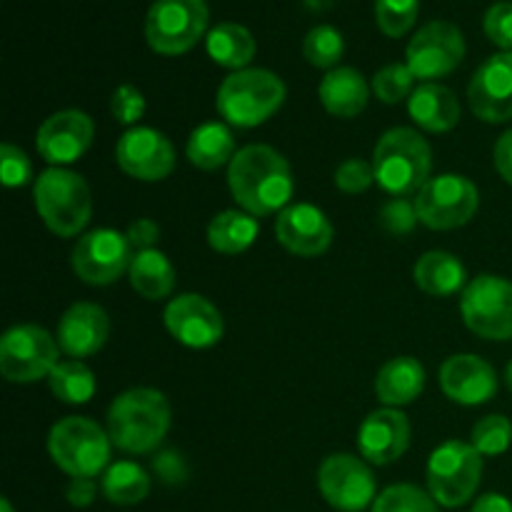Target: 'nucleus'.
I'll return each instance as SVG.
<instances>
[{
  "instance_id": "f257e3e1",
  "label": "nucleus",
  "mask_w": 512,
  "mask_h": 512,
  "mask_svg": "<svg viewBox=\"0 0 512 512\" xmlns=\"http://www.w3.org/2000/svg\"><path fill=\"white\" fill-rule=\"evenodd\" d=\"M228 185L240 210L265 218L283 213L293 198V173L283 155L270 145H245L228 168Z\"/></svg>"
},
{
  "instance_id": "f03ea898",
  "label": "nucleus",
  "mask_w": 512,
  "mask_h": 512,
  "mask_svg": "<svg viewBox=\"0 0 512 512\" xmlns=\"http://www.w3.org/2000/svg\"><path fill=\"white\" fill-rule=\"evenodd\" d=\"M170 430V405L160 390L133 388L120 393L108 410V435L123 453H153Z\"/></svg>"
},
{
  "instance_id": "7ed1b4c3",
  "label": "nucleus",
  "mask_w": 512,
  "mask_h": 512,
  "mask_svg": "<svg viewBox=\"0 0 512 512\" xmlns=\"http://www.w3.org/2000/svg\"><path fill=\"white\" fill-rule=\"evenodd\" d=\"M373 170L375 183L393 198L418 195L433 170L428 140L413 128H390L375 143Z\"/></svg>"
},
{
  "instance_id": "20e7f679",
  "label": "nucleus",
  "mask_w": 512,
  "mask_h": 512,
  "mask_svg": "<svg viewBox=\"0 0 512 512\" xmlns=\"http://www.w3.org/2000/svg\"><path fill=\"white\" fill-rule=\"evenodd\" d=\"M283 103L285 83L278 75L265 68H245L220 83L215 108L233 128H258L273 118Z\"/></svg>"
},
{
  "instance_id": "39448f33",
  "label": "nucleus",
  "mask_w": 512,
  "mask_h": 512,
  "mask_svg": "<svg viewBox=\"0 0 512 512\" xmlns=\"http://www.w3.org/2000/svg\"><path fill=\"white\" fill-rule=\"evenodd\" d=\"M35 210L50 233L73 238L88 225L93 198L83 175L65 168H48L33 183Z\"/></svg>"
},
{
  "instance_id": "423d86ee",
  "label": "nucleus",
  "mask_w": 512,
  "mask_h": 512,
  "mask_svg": "<svg viewBox=\"0 0 512 512\" xmlns=\"http://www.w3.org/2000/svg\"><path fill=\"white\" fill-rule=\"evenodd\" d=\"M110 445L113 440L108 430L80 415L63 418L48 435L50 458L70 478H95L105 473L110 463Z\"/></svg>"
},
{
  "instance_id": "0eeeda50",
  "label": "nucleus",
  "mask_w": 512,
  "mask_h": 512,
  "mask_svg": "<svg viewBox=\"0 0 512 512\" xmlns=\"http://www.w3.org/2000/svg\"><path fill=\"white\" fill-rule=\"evenodd\" d=\"M483 480V455L473 443L448 440L438 445L428 460V490L443 508H460L468 503Z\"/></svg>"
},
{
  "instance_id": "6e6552de",
  "label": "nucleus",
  "mask_w": 512,
  "mask_h": 512,
  "mask_svg": "<svg viewBox=\"0 0 512 512\" xmlns=\"http://www.w3.org/2000/svg\"><path fill=\"white\" fill-rule=\"evenodd\" d=\"M208 20L205 0H155L145 18V40L160 55H183L200 43Z\"/></svg>"
},
{
  "instance_id": "1a4fd4ad",
  "label": "nucleus",
  "mask_w": 512,
  "mask_h": 512,
  "mask_svg": "<svg viewBox=\"0 0 512 512\" xmlns=\"http://www.w3.org/2000/svg\"><path fill=\"white\" fill-rule=\"evenodd\" d=\"M418 220L430 230H455L468 225L480 208V193L465 175L445 173L430 178L415 195Z\"/></svg>"
},
{
  "instance_id": "9d476101",
  "label": "nucleus",
  "mask_w": 512,
  "mask_h": 512,
  "mask_svg": "<svg viewBox=\"0 0 512 512\" xmlns=\"http://www.w3.org/2000/svg\"><path fill=\"white\" fill-rule=\"evenodd\" d=\"M58 348V338L40 325H15L0 340V373L20 385L50 378L60 363Z\"/></svg>"
},
{
  "instance_id": "9b49d317",
  "label": "nucleus",
  "mask_w": 512,
  "mask_h": 512,
  "mask_svg": "<svg viewBox=\"0 0 512 512\" xmlns=\"http://www.w3.org/2000/svg\"><path fill=\"white\" fill-rule=\"evenodd\" d=\"M465 325L485 340H512V283L500 275H478L463 290Z\"/></svg>"
},
{
  "instance_id": "f8f14e48",
  "label": "nucleus",
  "mask_w": 512,
  "mask_h": 512,
  "mask_svg": "<svg viewBox=\"0 0 512 512\" xmlns=\"http://www.w3.org/2000/svg\"><path fill=\"white\" fill-rule=\"evenodd\" d=\"M465 58V38L460 28L450 20L425 23L405 50V63L423 83H435L438 78L453 73Z\"/></svg>"
},
{
  "instance_id": "ddd939ff",
  "label": "nucleus",
  "mask_w": 512,
  "mask_h": 512,
  "mask_svg": "<svg viewBox=\"0 0 512 512\" xmlns=\"http://www.w3.org/2000/svg\"><path fill=\"white\" fill-rule=\"evenodd\" d=\"M318 488L325 503L340 512H360L378 498L373 470L365 460L350 453H335L323 460L318 470Z\"/></svg>"
},
{
  "instance_id": "4468645a",
  "label": "nucleus",
  "mask_w": 512,
  "mask_h": 512,
  "mask_svg": "<svg viewBox=\"0 0 512 512\" xmlns=\"http://www.w3.org/2000/svg\"><path fill=\"white\" fill-rule=\"evenodd\" d=\"M73 270L88 285H113L133 263V245L128 235L113 228L85 233L73 248Z\"/></svg>"
},
{
  "instance_id": "2eb2a0df",
  "label": "nucleus",
  "mask_w": 512,
  "mask_h": 512,
  "mask_svg": "<svg viewBox=\"0 0 512 512\" xmlns=\"http://www.w3.org/2000/svg\"><path fill=\"white\" fill-rule=\"evenodd\" d=\"M115 160L130 178L158 183L175 170V148L168 135H163L160 130L138 125L120 135L118 145H115Z\"/></svg>"
},
{
  "instance_id": "dca6fc26",
  "label": "nucleus",
  "mask_w": 512,
  "mask_h": 512,
  "mask_svg": "<svg viewBox=\"0 0 512 512\" xmlns=\"http://www.w3.org/2000/svg\"><path fill=\"white\" fill-rule=\"evenodd\" d=\"M165 328L180 345L193 350L213 348L225 333L220 310L198 293H183L165 308Z\"/></svg>"
},
{
  "instance_id": "f3484780",
  "label": "nucleus",
  "mask_w": 512,
  "mask_h": 512,
  "mask_svg": "<svg viewBox=\"0 0 512 512\" xmlns=\"http://www.w3.org/2000/svg\"><path fill=\"white\" fill-rule=\"evenodd\" d=\"M95 125L88 113L83 110H58L38 128L35 135V148L40 158L50 163L53 168L75 163L88 153L93 145Z\"/></svg>"
},
{
  "instance_id": "a211bd4d",
  "label": "nucleus",
  "mask_w": 512,
  "mask_h": 512,
  "mask_svg": "<svg viewBox=\"0 0 512 512\" xmlns=\"http://www.w3.org/2000/svg\"><path fill=\"white\" fill-rule=\"evenodd\" d=\"M473 113L485 123L512 120V53H495L475 70L468 85Z\"/></svg>"
},
{
  "instance_id": "6ab92c4d",
  "label": "nucleus",
  "mask_w": 512,
  "mask_h": 512,
  "mask_svg": "<svg viewBox=\"0 0 512 512\" xmlns=\"http://www.w3.org/2000/svg\"><path fill=\"white\" fill-rule=\"evenodd\" d=\"M275 238L300 258H318L333 243V223L328 215L310 203L288 205L275 220Z\"/></svg>"
},
{
  "instance_id": "aec40b11",
  "label": "nucleus",
  "mask_w": 512,
  "mask_h": 512,
  "mask_svg": "<svg viewBox=\"0 0 512 512\" xmlns=\"http://www.w3.org/2000/svg\"><path fill=\"white\" fill-rule=\"evenodd\" d=\"M440 388H443L445 398H450L453 403L473 408V405H483L495 398L498 375H495L493 365L478 355H450L440 365Z\"/></svg>"
},
{
  "instance_id": "412c9836",
  "label": "nucleus",
  "mask_w": 512,
  "mask_h": 512,
  "mask_svg": "<svg viewBox=\"0 0 512 512\" xmlns=\"http://www.w3.org/2000/svg\"><path fill=\"white\" fill-rule=\"evenodd\" d=\"M358 448L368 463L390 465L410 448V423L398 408H380L363 420Z\"/></svg>"
},
{
  "instance_id": "4be33fe9",
  "label": "nucleus",
  "mask_w": 512,
  "mask_h": 512,
  "mask_svg": "<svg viewBox=\"0 0 512 512\" xmlns=\"http://www.w3.org/2000/svg\"><path fill=\"white\" fill-rule=\"evenodd\" d=\"M110 335V318L100 305L75 303L58 323V345L70 358H90L98 353Z\"/></svg>"
},
{
  "instance_id": "5701e85b",
  "label": "nucleus",
  "mask_w": 512,
  "mask_h": 512,
  "mask_svg": "<svg viewBox=\"0 0 512 512\" xmlns=\"http://www.w3.org/2000/svg\"><path fill=\"white\" fill-rule=\"evenodd\" d=\"M408 113L428 133H448L460 123L458 98L440 83H420L408 98Z\"/></svg>"
},
{
  "instance_id": "b1692460",
  "label": "nucleus",
  "mask_w": 512,
  "mask_h": 512,
  "mask_svg": "<svg viewBox=\"0 0 512 512\" xmlns=\"http://www.w3.org/2000/svg\"><path fill=\"white\" fill-rule=\"evenodd\" d=\"M425 388V368L410 355L388 360L375 378V395L388 408H403L420 398Z\"/></svg>"
},
{
  "instance_id": "393cba45",
  "label": "nucleus",
  "mask_w": 512,
  "mask_h": 512,
  "mask_svg": "<svg viewBox=\"0 0 512 512\" xmlns=\"http://www.w3.org/2000/svg\"><path fill=\"white\" fill-rule=\"evenodd\" d=\"M320 103L335 118H355L365 110L370 98V85L355 68H333L320 80Z\"/></svg>"
},
{
  "instance_id": "a878e982",
  "label": "nucleus",
  "mask_w": 512,
  "mask_h": 512,
  "mask_svg": "<svg viewBox=\"0 0 512 512\" xmlns=\"http://www.w3.org/2000/svg\"><path fill=\"white\" fill-rule=\"evenodd\" d=\"M415 285H418L423 293L433 295V298H448V295L460 293L465 290V265L455 258L453 253H445V250H430L423 258L415 263L413 268Z\"/></svg>"
},
{
  "instance_id": "bb28decb",
  "label": "nucleus",
  "mask_w": 512,
  "mask_h": 512,
  "mask_svg": "<svg viewBox=\"0 0 512 512\" xmlns=\"http://www.w3.org/2000/svg\"><path fill=\"white\" fill-rule=\"evenodd\" d=\"M235 153L238 150H235L233 133H230L228 125L218 123V120L198 125L190 133L188 145H185V155H188L190 163L205 173H213V170L228 165L235 158Z\"/></svg>"
},
{
  "instance_id": "cd10ccee",
  "label": "nucleus",
  "mask_w": 512,
  "mask_h": 512,
  "mask_svg": "<svg viewBox=\"0 0 512 512\" xmlns=\"http://www.w3.org/2000/svg\"><path fill=\"white\" fill-rule=\"evenodd\" d=\"M130 285L145 300H163L175 290V268L158 248L138 250L130 263Z\"/></svg>"
},
{
  "instance_id": "c85d7f7f",
  "label": "nucleus",
  "mask_w": 512,
  "mask_h": 512,
  "mask_svg": "<svg viewBox=\"0 0 512 512\" xmlns=\"http://www.w3.org/2000/svg\"><path fill=\"white\" fill-rule=\"evenodd\" d=\"M205 50L220 68L245 70L255 58V38L245 25L220 23L210 28L205 38Z\"/></svg>"
},
{
  "instance_id": "c756f323",
  "label": "nucleus",
  "mask_w": 512,
  "mask_h": 512,
  "mask_svg": "<svg viewBox=\"0 0 512 512\" xmlns=\"http://www.w3.org/2000/svg\"><path fill=\"white\" fill-rule=\"evenodd\" d=\"M258 220L245 210H223L208 225V243L215 253H245L258 238Z\"/></svg>"
},
{
  "instance_id": "7c9ffc66",
  "label": "nucleus",
  "mask_w": 512,
  "mask_h": 512,
  "mask_svg": "<svg viewBox=\"0 0 512 512\" xmlns=\"http://www.w3.org/2000/svg\"><path fill=\"white\" fill-rule=\"evenodd\" d=\"M100 490L113 505L130 508V505H138L148 498L150 478L138 463L120 460V463H113L105 470L103 480H100Z\"/></svg>"
},
{
  "instance_id": "2f4dec72",
  "label": "nucleus",
  "mask_w": 512,
  "mask_h": 512,
  "mask_svg": "<svg viewBox=\"0 0 512 512\" xmlns=\"http://www.w3.org/2000/svg\"><path fill=\"white\" fill-rule=\"evenodd\" d=\"M50 393L68 405H83L95 395V375L80 360H60L48 378Z\"/></svg>"
},
{
  "instance_id": "473e14b6",
  "label": "nucleus",
  "mask_w": 512,
  "mask_h": 512,
  "mask_svg": "<svg viewBox=\"0 0 512 512\" xmlns=\"http://www.w3.org/2000/svg\"><path fill=\"white\" fill-rule=\"evenodd\" d=\"M345 53V38L333 25H315L303 40V55L310 65L333 70Z\"/></svg>"
},
{
  "instance_id": "72a5a7b5",
  "label": "nucleus",
  "mask_w": 512,
  "mask_h": 512,
  "mask_svg": "<svg viewBox=\"0 0 512 512\" xmlns=\"http://www.w3.org/2000/svg\"><path fill=\"white\" fill-rule=\"evenodd\" d=\"M373 512H440L438 503L430 493L415 485H390L375 498Z\"/></svg>"
},
{
  "instance_id": "f704fd0d",
  "label": "nucleus",
  "mask_w": 512,
  "mask_h": 512,
  "mask_svg": "<svg viewBox=\"0 0 512 512\" xmlns=\"http://www.w3.org/2000/svg\"><path fill=\"white\" fill-rule=\"evenodd\" d=\"M420 0H375V23L388 38H403L415 25Z\"/></svg>"
},
{
  "instance_id": "c9c22d12",
  "label": "nucleus",
  "mask_w": 512,
  "mask_h": 512,
  "mask_svg": "<svg viewBox=\"0 0 512 512\" xmlns=\"http://www.w3.org/2000/svg\"><path fill=\"white\" fill-rule=\"evenodd\" d=\"M413 70L408 68V63H390L385 68H380L373 78V93L375 98H380L383 103L395 105L400 100H408L413 95L415 85Z\"/></svg>"
},
{
  "instance_id": "e433bc0d",
  "label": "nucleus",
  "mask_w": 512,
  "mask_h": 512,
  "mask_svg": "<svg viewBox=\"0 0 512 512\" xmlns=\"http://www.w3.org/2000/svg\"><path fill=\"white\" fill-rule=\"evenodd\" d=\"M470 438L480 455H503L512 443V423L505 415H488L473 425Z\"/></svg>"
},
{
  "instance_id": "4c0bfd02",
  "label": "nucleus",
  "mask_w": 512,
  "mask_h": 512,
  "mask_svg": "<svg viewBox=\"0 0 512 512\" xmlns=\"http://www.w3.org/2000/svg\"><path fill=\"white\" fill-rule=\"evenodd\" d=\"M0 173H3V183L8 188H23L33 180V163L18 145L3 143V148H0Z\"/></svg>"
},
{
  "instance_id": "58836bf2",
  "label": "nucleus",
  "mask_w": 512,
  "mask_h": 512,
  "mask_svg": "<svg viewBox=\"0 0 512 512\" xmlns=\"http://www.w3.org/2000/svg\"><path fill=\"white\" fill-rule=\"evenodd\" d=\"M373 183H375L373 163H365V160L360 158L345 160V163H340L338 170H335V188L343 190V193L348 195L365 193Z\"/></svg>"
},
{
  "instance_id": "ea45409f",
  "label": "nucleus",
  "mask_w": 512,
  "mask_h": 512,
  "mask_svg": "<svg viewBox=\"0 0 512 512\" xmlns=\"http://www.w3.org/2000/svg\"><path fill=\"white\" fill-rule=\"evenodd\" d=\"M483 28L490 43L503 48V53H512V3L503 0V3L490 5L483 18Z\"/></svg>"
},
{
  "instance_id": "a19ab883",
  "label": "nucleus",
  "mask_w": 512,
  "mask_h": 512,
  "mask_svg": "<svg viewBox=\"0 0 512 512\" xmlns=\"http://www.w3.org/2000/svg\"><path fill=\"white\" fill-rule=\"evenodd\" d=\"M110 113H113V118L123 125L138 123L145 115V95L130 83L118 85L113 98H110Z\"/></svg>"
},
{
  "instance_id": "79ce46f5",
  "label": "nucleus",
  "mask_w": 512,
  "mask_h": 512,
  "mask_svg": "<svg viewBox=\"0 0 512 512\" xmlns=\"http://www.w3.org/2000/svg\"><path fill=\"white\" fill-rule=\"evenodd\" d=\"M380 225L393 235H405L418 223V210L415 203H408L405 198H393L380 208Z\"/></svg>"
},
{
  "instance_id": "37998d69",
  "label": "nucleus",
  "mask_w": 512,
  "mask_h": 512,
  "mask_svg": "<svg viewBox=\"0 0 512 512\" xmlns=\"http://www.w3.org/2000/svg\"><path fill=\"white\" fill-rule=\"evenodd\" d=\"M125 235H128V240H130V245L135 248V253H138V250H150V248H155V243L160 240V225L150 218H140V220H135V223H130L128 233Z\"/></svg>"
},
{
  "instance_id": "c03bdc74",
  "label": "nucleus",
  "mask_w": 512,
  "mask_h": 512,
  "mask_svg": "<svg viewBox=\"0 0 512 512\" xmlns=\"http://www.w3.org/2000/svg\"><path fill=\"white\" fill-rule=\"evenodd\" d=\"M95 495H98V485L93 478H73L65 490V498L73 508H88V505H93Z\"/></svg>"
},
{
  "instance_id": "a18cd8bd",
  "label": "nucleus",
  "mask_w": 512,
  "mask_h": 512,
  "mask_svg": "<svg viewBox=\"0 0 512 512\" xmlns=\"http://www.w3.org/2000/svg\"><path fill=\"white\" fill-rule=\"evenodd\" d=\"M493 160H495V170L500 173V178H503L505 183L512 185V128L505 130V133L498 138V143H495Z\"/></svg>"
},
{
  "instance_id": "49530a36",
  "label": "nucleus",
  "mask_w": 512,
  "mask_h": 512,
  "mask_svg": "<svg viewBox=\"0 0 512 512\" xmlns=\"http://www.w3.org/2000/svg\"><path fill=\"white\" fill-rule=\"evenodd\" d=\"M473 512H512V503L505 495L500 493H488V495H480L475 500Z\"/></svg>"
},
{
  "instance_id": "de8ad7c7",
  "label": "nucleus",
  "mask_w": 512,
  "mask_h": 512,
  "mask_svg": "<svg viewBox=\"0 0 512 512\" xmlns=\"http://www.w3.org/2000/svg\"><path fill=\"white\" fill-rule=\"evenodd\" d=\"M505 383H508V388H510V393H512V360H510L508 368H505Z\"/></svg>"
},
{
  "instance_id": "09e8293b",
  "label": "nucleus",
  "mask_w": 512,
  "mask_h": 512,
  "mask_svg": "<svg viewBox=\"0 0 512 512\" xmlns=\"http://www.w3.org/2000/svg\"><path fill=\"white\" fill-rule=\"evenodd\" d=\"M0 512H15V510H13V505H10V500H8V498L0 500Z\"/></svg>"
}]
</instances>
